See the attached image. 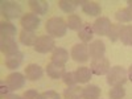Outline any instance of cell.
Instances as JSON below:
<instances>
[{
	"instance_id": "cell-1",
	"label": "cell",
	"mask_w": 132,
	"mask_h": 99,
	"mask_svg": "<svg viewBox=\"0 0 132 99\" xmlns=\"http://www.w3.org/2000/svg\"><path fill=\"white\" fill-rule=\"evenodd\" d=\"M45 29L48 32V35L52 37H63L66 35V30H68V24L62 17L58 16H53L46 21Z\"/></svg>"
},
{
	"instance_id": "cell-2",
	"label": "cell",
	"mask_w": 132,
	"mask_h": 99,
	"mask_svg": "<svg viewBox=\"0 0 132 99\" xmlns=\"http://www.w3.org/2000/svg\"><path fill=\"white\" fill-rule=\"evenodd\" d=\"M106 75H107V83L111 87L123 86L128 79V73L122 66H112Z\"/></svg>"
},
{
	"instance_id": "cell-3",
	"label": "cell",
	"mask_w": 132,
	"mask_h": 99,
	"mask_svg": "<svg viewBox=\"0 0 132 99\" xmlns=\"http://www.w3.org/2000/svg\"><path fill=\"white\" fill-rule=\"evenodd\" d=\"M2 13L8 20H15L23 15V8L16 2H2Z\"/></svg>"
},
{
	"instance_id": "cell-4",
	"label": "cell",
	"mask_w": 132,
	"mask_h": 99,
	"mask_svg": "<svg viewBox=\"0 0 132 99\" xmlns=\"http://www.w3.org/2000/svg\"><path fill=\"white\" fill-rule=\"evenodd\" d=\"M71 58L78 62V63H85L89 61V45L85 42H81V44H75V45L71 48V53H70Z\"/></svg>"
},
{
	"instance_id": "cell-5",
	"label": "cell",
	"mask_w": 132,
	"mask_h": 99,
	"mask_svg": "<svg viewBox=\"0 0 132 99\" xmlns=\"http://www.w3.org/2000/svg\"><path fill=\"white\" fill-rule=\"evenodd\" d=\"M54 46H56V42H54V38L49 35L46 36H40L35 44V50L37 53H42V54H45L50 50L54 49Z\"/></svg>"
},
{
	"instance_id": "cell-6",
	"label": "cell",
	"mask_w": 132,
	"mask_h": 99,
	"mask_svg": "<svg viewBox=\"0 0 132 99\" xmlns=\"http://www.w3.org/2000/svg\"><path fill=\"white\" fill-rule=\"evenodd\" d=\"M40 23H41L40 17L37 15H35V13H24L23 17L20 19V24H21V27H23V29L29 30V32H33V30L38 29Z\"/></svg>"
},
{
	"instance_id": "cell-7",
	"label": "cell",
	"mask_w": 132,
	"mask_h": 99,
	"mask_svg": "<svg viewBox=\"0 0 132 99\" xmlns=\"http://www.w3.org/2000/svg\"><path fill=\"white\" fill-rule=\"evenodd\" d=\"M110 69H111V66H110V61L106 57L93 60L91 65H90V70L95 75H104V74L108 73Z\"/></svg>"
},
{
	"instance_id": "cell-8",
	"label": "cell",
	"mask_w": 132,
	"mask_h": 99,
	"mask_svg": "<svg viewBox=\"0 0 132 99\" xmlns=\"http://www.w3.org/2000/svg\"><path fill=\"white\" fill-rule=\"evenodd\" d=\"M112 23L110 21L108 17H104V16H101L98 17L94 24H93V30L94 33H96V35L99 36H107L108 32H110V28H111Z\"/></svg>"
},
{
	"instance_id": "cell-9",
	"label": "cell",
	"mask_w": 132,
	"mask_h": 99,
	"mask_svg": "<svg viewBox=\"0 0 132 99\" xmlns=\"http://www.w3.org/2000/svg\"><path fill=\"white\" fill-rule=\"evenodd\" d=\"M5 82L9 86V89L12 91H15V90H19V89H23L24 87L25 78L21 73H12L5 78Z\"/></svg>"
},
{
	"instance_id": "cell-10",
	"label": "cell",
	"mask_w": 132,
	"mask_h": 99,
	"mask_svg": "<svg viewBox=\"0 0 132 99\" xmlns=\"http://www.w3.org/2000/svg\"><path fill=\"white\" fill-rule=\"evenodd\" d=\"M104 53H106V45L102 40H95L89 45V54L93 60L104 57Z\"/></svg>"
},
{
	"instance_id": "cell-11",
	"label": "cell",
	"mask_w": 132,
	"mask_h": 99,
	"mask_svg": "<svg viewBox=\"0 0 132 99\" xmlns=\"http://www.w3.org/2000/svg\"><path fill=\"white\" fill-rule=\"evenodd\" d=\"M42 75H44V70L37 63H30L25 68V78L32 82L38 81L40 78H42Z\"/></svg>"
},
{
	"instance_id": "cell-12",
	"label": "cell",
	"mask_w": 132,
	"mask_h": 99,
	"mask_svg": "<svg viewBox=\"0 0 132 99\" xmlns=\"http://www.w3.org/2000/svg\"><path fill=\"white\" fill-rule=\"evenodd\" d=\"M0 49H2V52L5 54V57H7V56H11V54L19 53V45H17V42L15 41V38H5V37H2Z\"/></svg>"
},
{
	"instance_id": "cell-13",
	"label": "cell",
	"mask_w": 132,
	"mask_h": 99,
	"mask_svg": "<svg viewBox=\"0 0 132 99\" xmlns=\"http://www.w3.org/2000/svg\"><path fill=\"white\" fill-rule=\"evenodd\" d=\"M81 5H82V11L89 16H99L102 13V8L96 2L85 0V2H81Z\"/></svg>"
},
{
	"instance_id": "cell-14",
	"label": "cell",
	"mask_w": 132,
	"mask_h": 99,
	"mask_svg": "<svg viewBox=\"0 0 132 99\" xmlns=\"http://www.w3.org/2000/svg\"><path fill=\"white\" fill-rule=\"evenodd\" d=\"M23 60H24V54L21 52H19V53H15V54H11V56H7L5 61H4V65L8 69L15 70L23 63Z\"/></svg>"
},
{
	"instance_id": "cell-15",
	"label": "cell",
	"mask_w": 132,
	"mask_h": 99,
	"mask_svg": "<svg viewBox=\"0 0 132 99\" xmlns=\"http://www.w3.org/2000/svg\"><path fill=\"white\" fill-rule=\"evenodd\" d=\"M28 4L35 15H45L49 9V3L45 0H30Z\"/></svg>"
},
{
	"instance_id": "cell-16",
	"label": "cell",
	"mask_w": 132,
	"mask_h": 99,
	"mask_svg": "<svg viewBox=\"0 0 132 99\" xmlns=\"http://www.w3.org/2000/svg\"><path fill=\"white\" fill-rule=\"evenodd\" d=\"M65 66L62 65H57L54 62H50L48 66H46V74L50 77L52 79H58V78H62V75L65 74Z\"/></svg>"
},
{
	"instance_id": "cell-17",
	"label": "cell",
	"mask_w": 132,
	"mask_h": 99,
	"mask_svg": "<svg viewBox=\"0 0 132 99\" xmlns=\"http://www.w3.org/2000/svg\"><path fill=\"white\" fill-rule=\"evenodd\" d=\"M69 60V53L66 49L63 48H57L53 50V54H52V62L57 63V65H62L65 66V63L68 62Z\"/></svg>"
},
{
	"instance_id": "cell-18",
	"label": "cell",
	"mask_w": 132,
	"mask_h": 99,
	"mask_svg": "<svg viewBox=\"0 0 132 99\" xmlns=\"http://www.w3.org/2000/svg\"><path fill=\"white\" fill-rule=\"evenodd\" d=\"M75 78H77V82H79V83H87L90 79H91V70L89 68H86V66H81V68H78L75 71Z\"/></svg>"
},
{
	"instance_id": "cell-19",
	"label": "cell",
	"mask_w": 132,
	"mask_h": 99,
	"mask_svg": "<svg viewBox=\"0 0 132 99\" xmlns=\"http://www.w3.org/2000/svg\"><path fill=\"white\" fill-rule=\"evenodd\" d=\"M93 35H94V30H93V25H90L89 23H85L81 29L78 30V37L82 40V42L87 44L93 40Z\"/></svg>"
},
{
	"instance_id": "cell-20",
	"label": "cell",
	"mask_w": 132,
	"mask_h": 99,
	"mask_svg": "<svg viewBox=\"0 0 132 99\" xmlns=\"http://www.w3.org/2000/svg\"><path fill=\"white\" fill-rule=\"evenodd\" d=\"M37 38L38 37L35 35V32H29V30H24V29L20 32V42L23 44V45L35 46Z\"/></svg>"
},
{
	"instance_id": "cell-21",
	"label": "cell",
	"mask_w": 132,
	"mask_h": 99,
	"mask_svg": "<svg viewBox=\"0 0 132 99\" xmlns=\"http://www.w3.org/2000/svg\"><path fill=\"white\" fill-rule=\"evenodd\" d=\"M99 96H101V89L96 85H87L86 87H83V99H99Z\"/></svg>"
},
{
	"instance_id": "cell-22",
	"label": "cell",
	"mask_w": 132,
	"mask_h": 99,
	"mask_svg": "<svg viewBox=\"0 0 132 99\" xmlns=\"http://www.w3.org/2000/svg\"><path fill=\"white\" fill-rule=\"evenodd\" d=\"M16 32H17V29L12 23L3 21V23L0 24V35H2V37L13 38V36H16Z\"/></svg>"
},
{
	"instance_id": "cell-23",
	"label": "cell",
	"mask_w": 132,
	"mask_h": 99,
	"mask_svg": "<svg viewBox=\"0 0 132 99\" xmlns=\"http://www.w3.org/2000/svg\"><path fill=\"white\" fill-rule=\"evenodd\" d=\"M79 4L81 2L78 0H60L58 2V7L66 13H73Z\"/></svg>"
},
{
	"instance_id": "cell-24",
	"label": "cell",
	"mask_w": 132,
	"mask_h": 99,
	"mask_svg": "<svg viewBox=\"0 0 132 99\" xmlns=\"http://www.w3.org/2000/svg\"><path fill=\"white\" fill-rule=\"evenodd\" d=\"M82 93H83V89L79 86H70L68 87L65 91H63V96L66 99H81L82 98Z\"/></svg>"
},
{
	"instance_id": "cell-25",
	"label": "cell",
	"mask_w": 132,
	"mask_h": 99,
	"mask_svg": "<svg viewBox=\"0 0 132 99\" xmlns=\"http://www.w3.org/2000/svg\"><path fill=\"white\" fill-rule=\"evenodd\" d=\"M115 19L119 23H129L132 21V8H122L115 13Z\"/></svg>"
},
{
	"instance_id": "cell-26",
	"label": "cell",
	"mask_w": 132,
	"mask_h": 99,
	"mask_svg": "<svg viewBox=\"0 0 132 99\" xmlns=\"http://www.w3.org/2000/svg\"><path fill=\"white\" fill-rule=\"evenodd\" d=\"M120 40L124 45L132 46V25H124L120 33Z\"/></svg>"
},
{
	"instance_id": "cell-27",
	"label": "cell",
	"mask_w": 132,
	"mask_h": 99,
	"mask_svg": "<svg viewBox=\"0 0 132 99\" xmlns=\"http://www.w3.org/2000/svg\"><path fill=\"white\" fill-rule=\"evenodd\" d=\"M66 24H68V28L71 30H79L82 24V20L78 15H69L68 20H66Z\"/></svg>"
},
{
	"instance_id": "cell-28",
	"label": "cell",
	"mask_w": 132,
	"mask_h": 99,
	"mask_svg": "<svg viewBox=\"0 0 132 99\" xmlns=\"http://www.w3.org/2000/svg\"><path fill=\"white\" fill-rule=\"evenodd\" d=\"M122 29H123V27L120 25V24H112L111 28H110L108 35H107V37L110 38V41H112V42L118 41V40L120 38V33H122Z\"/></svg>"
},
{
	"instance_id": "cell-29",
	"label": "cell",
	"mask_w": 132,
	"mask_h": 99,
	"mask_svg": "<svg viewBox=\"0 0 132 99\" xmlns=\"http://www.w3.org/2000/svg\"><path fill=\"white\" fill-rule=\"evenodd\" d=\"M110 99H123L126 96V90L123 86H114L111 87V90L108 91Z\"/></svg>"
},
{
	"instance_id": "cell-30",
	"label": "cell",
	"mask_w": 132,
	"mask_h": 99,
	"mask_svg": "<svg viewBox=\"0 0 132 99\" xmlns=\"http://www.w3.org/2000/svg\"><path fill=\"white\" fill-rule=\"evenodd\" d=\"M62 81H63V83L68 86V87H70V86H75V83H77L75 74L71 73V71H66V73L62 75Z\"/></svg>"
},
{
	"instance_id": "cell-31",
	"label": "cell",
	"mask_w": 132,
	"mask_h": 99,
	"mask_svg": "<svg viewBox=\"0 0 132 99\" xmlns=\"http://www.w3.org/2000/svg\"><path fill=\"white\" fill-rule=\"evenodd\" d=\"M40 99H60V94L56 93L54 90H48V91H44L41 94Z\"/></svg>"
},
{
	"instance_id": "cell-32",
	"label": "cell",
	"mask_w": 132,
	"mask_h": 99,
	"mask_svg": "<svg viewBox=\"0 0 132 99\" xmlns=\"http://www.w3.org/2000/svg\"><path fill=\"white\" fill-rule=\"evenodd\" d=\"M21 98H23V99H40L41 94H38L36 90H27Z\"/></svg>"
},
{
	"instance_id": "cell-33",
	"label": "cell",
	"mask_w": 132,
	"mask_h": 99,
	"mask_svg": "<svg viewBox=\"0 0 132 99\" xmlns=\"http://www.w3.org/2000/svg\"><path fill=\"white\" fill-rule=\"evenodd\" d=\"M11 91H12V90L9 89V86L7 85V82H4V81L0 82V95L5 98L8 94H11Z\"/></svg>"
},
{
	"instance_id": "cell-34",
	"label": "cell",
	"mask_w": 132,
	"mask_h": 99,
	"mask_svg": "<svg viewBox=\"0 0 132 99\" xmlns=\"http://www.w3.org/2000/svg\"><path fill=\"white\" fill-rule=\"evenodd\" d=\"M5 99H23V98L19 96V95H16V94H8V95L5 96Z\"/></svg>"
},
{
	"instance_id": "cell-35",
	"label": "cell",
	"mask_w": 132,
	"mask_h": 99,
	"mask_svg": "<svg viewBox=\"0 0 132 99\" xmlns=\"http://www.w3.org/2000/svg\"><path fill=\"white\" fill-rule=\"evenodd\" d=\"M127 73H128V79L132 82V65L129 66V69H128V71H127Z\"/></svg>"
},
{
	"instance_id": "cell-36",
	"label": "cell",
	"mask_w": 132,
	"mask_h": 99,
	"mask_svg": "<svg viewBox=\"0 0 132 99\" xmlns=\"http://www.w3.org/2000/svg\"><path fill=\"white\" fill-rule=\"evenodd\" d=\"M127 4H128V8H132V0H128Z\"/></svg>"
}]
</instances>
